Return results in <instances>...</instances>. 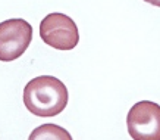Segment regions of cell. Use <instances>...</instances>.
Instances as JSON below:
<instances>
[{
    "label": "cell",
    "instance_id": "obj_1",
    "mask_svg": "<svg viewBox=\"0 0 160 140\" xmlns=\"http://www.w3.org/2000/svg\"><path fill=\"white\" fill-rule=\"evenodd\" d=\"M68 89L59 78L40 75L27 83L24 105L32 115L41 118L56 116L68 105Z\"/></svg>",
    "mask_w": 160,
    "mask_h": 140
},
{
    "label": "cell",
    "instance_id": "obj_2",
    "mask_svg": "<svg viewBox=\"0 0 160 140\" xmlns=\"http://www.w3.org/2000/svg\"><path fill=\"white\" fill-rule=\"evenodd\" d=\"M40 37L47 46L56 50H72L79 41L75 21L59 12L49 13L43 18L40 24Z\"/></svg>",
    "mask_w": 160,
    "mask_h": 140
},
{
    "label": "cell",
    "instance_id": "obj_3",
    "mask_svg": "<svg viewBox=\"0 0 160 140\" xmlns=\"http://www.w3.org/2000/svg\"><path fill=\"white\" fill-rule=\"evenodd\" d=\"M126 127L132 140H160V105L137 102L126 115Z\"/></svg>",
    "mask_w": 160,
    "mask_h": 140
},
{
    "label": "cell",
    "instance_id": "obj_4",
    "mask_svg": "<svg viewBox=\"0 0 160 140\" xmlns=\"http://www.w3.org/2000/svg\"><path fill=\"white\" fill-rule=\"evenodd\" d=\"M32 40V27L25 19L13 18L0 22V61L12 62L21 58Z\"/></svg>",
    "mask_w": 160,
    "mask_h": 140
},
{
    "label": "cell",
    "instance_id": "obj_5",
    "mask_svg": "<svg viewBox=\"0 0 160 140\" xmlns=\"http://www.w3.org/2000/svg\"><path fill=\"white\" fill-rule=\"evenodd\" d=\"M28 140H73L71 133L56 124H43L32 130Z\"/></svg>",
    "mask_w": 160,
    "mask_h": 140
},
{
    "label": "cell",
    "instance_id": "obj_6",
    "mask_svg": "<svg viewBox=\"0 0 160 140\" xmlns=\"http://www.w3.org/2000/svg\"><path fill=\"white\" fill-rule=\"evenodd\" d=\"M144 2L150 3V5H153V6H157V8H160V0H144Z\"/></svg>",
    "mask_w": 160,
    "mask_h": 140
}]
</instances>
